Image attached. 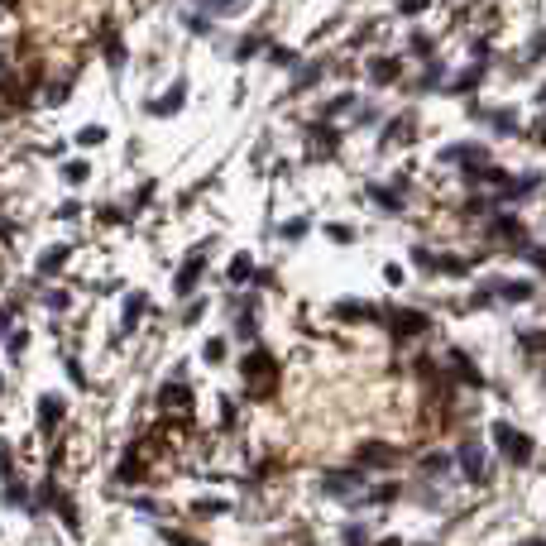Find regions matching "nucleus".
Masks as SVG:
<instances>
[{"mask_svg":"<svg viewBox=\"0 0 546 546\" xmlns=\"http://www.w3.org/2000/svg\"><path fill=\"white\" fill-rule=\"evenodd\" d=\"M494 441H498V445H503L513 460H527V455H532V441L523 437V432H513L508 422H494Z\"/></svg>","mask_w":546,"mask_h":546,"instance_id":"1","label":"nucleus"},{"mask_svg":"<svg viewBox=\"0 0 546 546\" xmlns=\"http://www.w3.org/2000/svg\"><path fill=\"white\" fill-rule=\"evenodd\" d=\"M182 101H187V82H178V87H173V92H168V96H158V101H154V115H173V110L182 106Z\"/></svg>","mask_w":546,"mask_h":546,"instance_id":"2","label":"nucleus"},{"mask_svg":"<svg viewBox=\"0 0 546 546\" xmlns=\"http://www.w3.org/2000/svg\"><path fill=\"white\" fill-rule=\"evenodd\" d=\"M460 465H465L470 479H479V474H484V455H479V445H460Z\"/></svg>","mask_w":546,"mask_h":546,"instance_id":"3","label":"nucleus"},{"mask_svg":"<svg viewBox=\"0 0 546 546\" xmlns=\"http://www.w3.org/2000/svg\"><path fill=\"white\" fill-rule=\"evenodd\" d=\"M369 77H374V82H393V77H398V63H393V58H374V63H369Z\"/></svg>","mask_w":546,"mask_h":546,"instance_id":"4","label":"nucleus"},{"mask_svg":"<svg viewBox=\"0 0 546 546\" xmlns=\"http://www.w3.org/2000/svg\"><path fill=\"white\" fill-rule=\"evenodd\" d=\"M197 5H207L211 14H240V10H244L249 0H197Z\"/></svg>","mask_w":546,"mask_h":546,"instance_id":"5","label":"nucleus"},{"mask_svg":"<svg viewBox=\"0 0 546 546\" xmlns=\"http://www.w3.org/2000/svg\"><path fill=\"white\" fill-rule=\"evenodd\" d=\"M422 326H427V322L412 317V312H398V317H393V330H398V335H412V330H422Z\"/></svg>","mask_w":546,"mask_h":546,"instance_id":"6","label":"nucleus"},{"mask_svg":"<svg viewBox=\"0 0 546 546\" xmlns=\"http://www.w3.org/2000/svg\"><path fill=\"white\" fill-rule=\"evenodd\" d=\"M63 259H67V244H58V249H48V254L39 259V269H43V273H53V269H63Z\"/></svg>","mask_w":546,"mask_h":546,"instance_id":"7","label":"nucleus"},{"mask_svg":"<svg viewBox=\"0 0 546 546\" xmlns=\"http://www.w3.org/2000/svg\"><path fill=\"white\" fill-rule=\"evenodd\" d=\"M197 278H202V259H192V264H187V269L178 273V293H187V288H192Z\"/></svg>","mask_w":546,"mask_h":546,"instance_id":"8","label":"nucleus"},{"mask_svg":"<svg viewBox=\"0 0 546 546\" xmlns=\"http://www.w3.org/2000/svg\"><path fill=\"white\" fill-rule=\"evenodd\" d=\"M244 369H249V379H254V384H259V379H269V374H273V359H269V355H264V359H259V355H254V359H249V364H244Z\"/></svg>","mask_w":546,"mask_h":546,"instance_id":"9","label":"nucleus"},{"mask_svg":"<svg viewBox=\"0 0 546 546\" xmlns=\"http://www.w3.org/2000/svg\"><path fill=\"white\" fill-rule=\"evenodd\" d=\"M158 403H163V408H173V403H192V393H182L178 384H168V388L158 393Z\"/></svg>","mask_w":546,"mask_h":546,"instance_id":"10","label":"nucleus"},{"mask_svg":"<svg viewBox=\"0 0 546 546\" xmlns=\"http://www.w3.org/2000/svg\"><path fill=\"white\" fill-rule=\"evenodd\" d=\"M139 312H144V297L134 293V297H129V307H125V330H134V322H139Z\"/></svg>","mask_w":546,"mask_h":546,"instance_id":"11","label":"nucleus"},{"mask_svg":"<svg viewBox=\"0 0 546 546\" xmlns=\"http://www.w3.org/2000/svg\"><path fill=\"white\" fill-rule=\"evenodd\" d=\"M106 63H110V67H120V63H125V48H120V39H106Z\"/></svg>","mask_w":546,"mask_h":546,"instance_id":"12","label":"nucleus"},{"mask_svg":"<svg viewBox=\"0 0 546 546\" xmlns=\"http://www.w3.org/2000/svg\"><path fill=\"white\" fill-rule=\"evenodd\" d=\"M498 288H503V293H508V302H523V297H527V293H532V288H527V283H498Z\"/></svg>","mask_w":546,"mask_h":546,"instance_id":"13","label":"nucleus"},{"mask_svg":"<svg viewBox=\"0 0 546 546\" xmlns=\"http://www.w3.org/2000/svg\"><path fill=\"white\" fill-rule=\"evenodd\" d=\"M77 139H82V144H101V139H106V129H101V125H87Z\"/></svg>","mask_w":546,"mask_h":546,"instance_id":"14","label":"nucleus"},{"mask_svg":"<svg viewBox=\"0 0 546 546\" xmlns=\"http://www.w3.org/2000/svg\"><path fill=\"white\" fill-rule=\"evenodd\" d=\"M479 77H484V67H470V72H465V77H460V82H455V87H460V92H470V87H474V82H479Z\"/></svg>","mask_w":546,"mask_h":546,"instance_id":"15","label":"nucleus"},{"mask_svg":"<svg viewBox=\"0 0 546 546\" xmlns=\"http://www.w3.org/2000/svg\"><path fill=\"white\" fill-rule=\"evenodd\" d=\"M58 422V398H43V427Z\"/></svg>","mask_w":546,"mask_h":546,"instance_id":"16","label":"nucleus"},{"mask_svg":"<svg viewBox=\"0 0 546 546\" xmlns=\"http://www.w3.org/2000/svg\"><path fill=\"white\" fill-rule=\"evenodd\" d=\"M202 355H207V359H211V364H216L220 355H225V340H207V350H202Z\"/></svg>","mask_w":546,"mask_h":546,"instance_id":"17","label":"nucleus"},{"mask_svg":"<svg viewBox=\"0 0 546 546\" xmlns=\"http://www.w3.org/2000/svg\"><path fill=\"white\" fill-rule=\"evenodd\" d=\"M230 278H235V283H240V278H249V259H244V254L235 259V269H230Z\"/></svg>","mask_w":546,"mask_h":546,"instance_id":"18","label":"nucleus"},{"mask_svg":"<svg viewBox=\"0 0 546 546\" xmlns=\"http://www.w3.org/2000/svg\"><path fill=\"white\" fill-rule=\"evenodd\" d=\"M87 178V163H67V182H82Z\"/></svg>","mask_w":546,"mask_h":546,"instance_id":"19","label":"nucleus"},{"mask_svg":"<svg viewBox=\"0 0 546 546\" xmlns=\"http://www.w3.org/2000/svg\"><path fill=\"white\" fill-rule=\"evenodd\" d=\"M417 10H427V0H403V14H417Z\"/></svg>","mask_w":546,"mask_h":546,"instance_id":"20","label":"nucleus"}]
</instances>
